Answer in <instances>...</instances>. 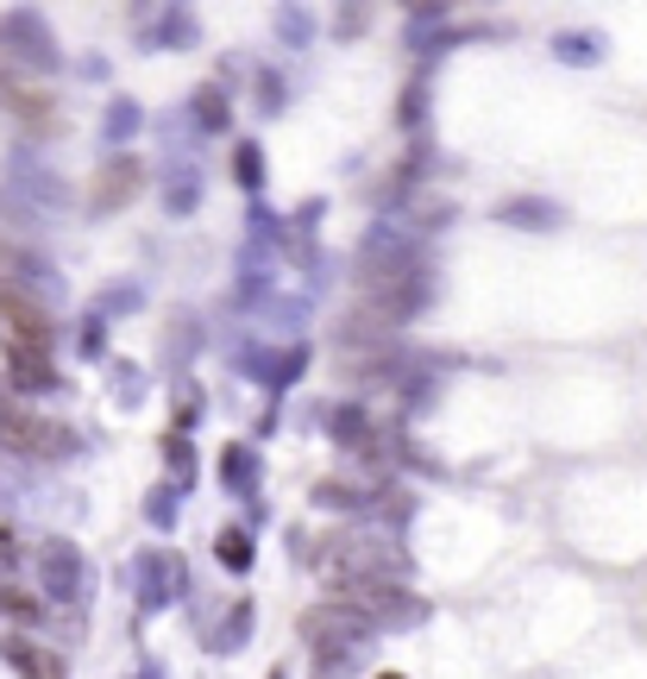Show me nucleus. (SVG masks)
<instances>
[{
    "instance_id": "1",
    "label": "nucleus",
    "mask_w": 647,
    "mask_h": 679,
    "mask_svg": "<svg viewBox=\"0 0 647 679\" xmlns=\"http://www.w3.org/2000/svg\"><path fill=\"white\" fill-rule=\"evenodd\" d=\"M0 327L13 333V352L45 359V347H50V315H45L32 296H25L20 283H0Z\"/></svg>"
},
{
    "instance_id": "2",
    "label": "nucleus",
    "mask_w": 647,
    "mask_h": 679,
    "mask_svg": "<svg viewBox=\"0 0 647 679\" xmlns=\"http://www.w3.org/2000/svg\"><path fill=\"white\" fill-rule=\"evenodd\" d=\"M422 308V290L415 283H397V290H372V296L358 302L346 315V327L352 333H384V327H397V321H409Z\"/></svg>"
},
{
    "instance_id": "3",
    "label": "nucleus",
    "mask_w": 647,
    "mask_h": 679,
    "mask_svg": "<svg viewBox=\"0 0 647 679\" xmlns=\"http://www.w3.org/2000/svg\"><path fill=\"white\" fill-rule=\"evenodd\" d=\"M0 434H7L13 447L38 453V459H57V453H70V428L38 422V415H0Z\"/></svg>"
},
{
    "instance_id": "4",
    "label": "nucleus",
    "mask_w": 647,
    "mask_h": 679,
    "mask_svg": "<svg viewBox=\"0 0 647 679\" xmlns=\"http://www.w3.org/2000/svg\"><path fill=\"white\" fill-rule=\"evenodd\" d=\"M302 635H308V642H352V635H365V610H352V604H321V610L302 617Z\"/></svg>"
},
{
    "instance_id": "5",
    "label": "nucleus",
    "mask_w": 647,
    "mask_h": 679,
    "mask_svg": "<svg viewBox=\"0 0 647 679\" xmlns=\"http://www.w3.org/2000/svg\"><path fill=\"white\" fill-rule=\"evenodd\" d=\"M139 164H132V157H120V164H114V171H101V189H95V208H120L126 196H132V189H139Z\"/></svg>"
},
{
    "instance_id": "6",
    "label": "nucleus",
    "mask_w": 647,
    "mask_h": 679,
    "mask_svg": "<svg viewBox=\"0 0 647 679\" xmlns=\"http://www.w3.org/2000/svg\"><path fill=\"white\" fill-rule=\"evenodd\" d=\"M7 560H13V541H7V535H0V566H7Z\"/></svg>"
},
{
    "instance_id": "7",
    "label": "nucleus",
    "mask_w": 647,
    "mask_h": 679,
    "mask_svg": "<svg viewBox=\"0 0 647 679\" xmlns=\"http://www.w3.org/2000/svg\"><path fill=\"white\" fill-rule=\"evenodd\" d=\"M377 679H402V674H377Z\"/></svg>"
}]
</instances>
